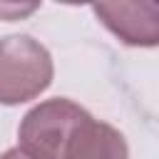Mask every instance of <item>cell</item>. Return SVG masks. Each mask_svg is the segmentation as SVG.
I'll list each match as a JSON object with an SVG mask.
<instances>
[{"label":"cell","mask_w":159,"mask_h":159,"mask_svg":"<svg viewBox=\"0 0 159 159\" xmlns=\"http://www.w3.org/2000/svg\"><path fill=\"white\" fill-rule=\"evenodd\" d=\"M55 75L50 50L30 35L0 40V104L15 107L40 97Z\"/></svg>","instance_id":"6da1fadb"},{"label":"cell","mask_w":159,"mask_h":159,"mask_svg":"<svg viewBox=\"0 0 159 159\" xmlns=\"http://www.w3.org/2000/svg\"><path fill=\"white\" fill-rule=\"evenodd\" d=\"M87 114L80 104L65 97H55L32 107L17 129L20 147L30 159H62L65 144L75 124Z\"/></svg>","instance_id":"7a4b0ae2"},{"label":"cell","mask_w":159,"mask_h":159,"mask_svg":"<svg viewBox=\"0 0 159 159\" xmlns=\"http://www.w3.org/2000/svg\"><path fill=\"white\" fill-rule=\"evenodd\" d=\"M92 12L129 47H154L159 42L157 2H97Z\"/></svg>","instance_id":"3957f363"},{"label":"cell","mask_w":159,"mask_h":159,"mask_svg":"<svg viewBox=\"0 0 159 159\" xmlns=\"http://www.w3.org/2000/svg\"><path fill=\"white\" fill-rule=\"evenodd\" d=\"M62 159H129L127 139L107 122H97L89 112L75 124Z\"/></svg>","instance_id":"277c9868"},{"label":"cell","mask_w":159,"mask_h":159,"mask_svg":"<svg viewBox=\"0 0 159 159\" xmlns=\"http://www.w3.org/2000/svg\"><path fill=\"white\" fill-rule=\"evenodd\" d=\"M37 5H27V7H17V5H0V15H12V12H32Z\"/></svg>","instance_id":"5b68a950"},{"label":"cell","mask_w":159,"mask_h":159,"mask_svg":"<svg viewBox=\"0 0 159 159\" xmlns=\"http://www.w3.org/2000/svg\"><path fill=\"white\" fill-rule=\"evenodd\" d=\"M0 159H30L22 149H17V147H12V149H7L5 154H0Z\"/></svg>","instance_id":"8992f818"}]
</instances>
